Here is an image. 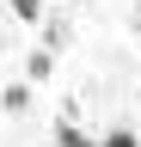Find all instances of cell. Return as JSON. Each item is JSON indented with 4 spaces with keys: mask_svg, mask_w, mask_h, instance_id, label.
<instances>
[{
    "mask_svg": "<svg viewBox=\"0 0 141 147\" xmlns=\"http://www.w3.org/2000/svg\"><path fill=\"white\" fill-rule=\"evenodd\" d=\"M49 67H55V49H37V55L25 61V74H31V80H49Z\"/></svg>",
    "mask_w": 141,
    "mask_h": 147,
    "instance_id": "obj_2",
    "label": "cell"
},
{
    "mask_svg": "<svg viewBox=\"0 0 141 147\" xmlns=\"http://www.w3.org/2000/svg\"><path fill=\"white\" fill-rule=\"evenodd\" d=\"M6 6H12V12H19V18H25V25H37V18H43V6H37V0H6Z\"/></svg>",
    "mask_w": 141,
    "mask_h": 147,
    "instance_id": "obj_3",
    "label": "cell"
},
{
    "mask_svg": "<svg viewBox=\"0 0 141 147\" xmlns=\"http://www.w3.org/2000/svg\"><path fill=\"white\" fill-rule=\"evenodd\" d=\"M98 147H141V141H135V129H111V135H104Z\"/></svg>",
    "mask_w": 141,
    "mask_h": 147,
    "instance_id": "obj_4",
    "label": "cell"
},
{
    "mask_svg": "<svg viewBox=\"0 0 141 147\" xmlns=\"http://www.w3.org/2000/svg\"><path fill=\"white\" fill-rule=\"evenodd\" d=\"M55 147H98V141L86 135V129H74V123H61V129H55Z\"/></svg>",
    "mask_w": 141,
    "mask_h": 147,
    "instance_id": "obj_1",
    "label": "cell"
}]
</instances>
